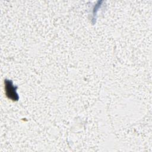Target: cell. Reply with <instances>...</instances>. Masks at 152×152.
I'll use <instances>...</instances> for the list:
<instances>
[{
  "label": "cell",
  "mask_w": 152,
  "mask_h": 152,
  "mask_svg": "<svg viewBox=\"0 0 152 152\" xmlns=\"http://www.w3.org/2000/svg\"><path fill=\"white\" fill-rule=\"evenodd\" d=\"M4 83L6 95L7 97L12 100H17L18 99V96L16 91L17 87L14 86L11 80H5Z\"/></svg>",
  "instance_id": "1"
}]
</instances>
